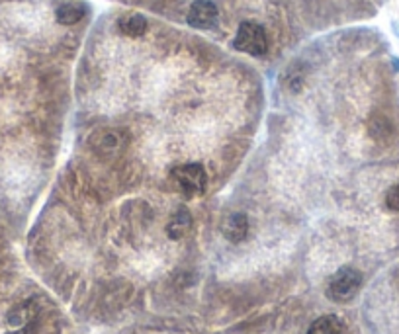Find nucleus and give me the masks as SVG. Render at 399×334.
I'll list each match as a JSON object with an SVG mask.
<instances>
[{
    "label": "nucleus",
    "instance_id": "obj_3",
    "mask_svg": "<svg viewBox=\"0 0 399 334\" xmlns=\"http://www.w3.org/2000/svg\"><path fill=\"white\" fill-rule=\"evenodd\" d=\"M233 48L247 53L253 57H262L268 51V36H266L265 28L257 24V22H243L239 26L235 39H233Z\"/></svg>",
    "mask_w": 399,
    "mask_h": 334
},
{
    "label": "nucleus",
    "instance_id": "obj_4",
    "mask_svg": "<svg viewBox=\"0 0 399 334\" xmlns=\"http://www.w3.org/2000/svg\"><path fill=\"white\" fill-rule=\"evenodd\" d=\"M125 133L118 129H100L92 137V149L96 154H100L102 159H115L124 153L125 149Z\"/></svg>",
    "mask_w": 399,
    "mask_h": 334
},
{
    "label": "nucleus",
    "instance_id": "obj_10",
    "mask_svg": "<svg viewBox=\"0 0 399 334\" xmlns=\"http://www.w3.org/2000/svg\"><path fill=\"white\" fill-rule=\"evenodd\" d=\"M307 334H342V323L339 317L323 315L315 319Z\"/></svg>",
    "mask_w": 399,
    "mask_h": 334
},
{
    "label": "nucleus",
    "instance_id": "obj_5",
    "mask_svg": "<svg viewBox=\"0 0 399 334\" xmlns=\"http://www.w3.org/2000/svg\"><path fill=\"white\" fill-rule=\"evenodd\" d=\"M219 18L218 6L211 0H196L188 10L186 22L188 26L196 29H209L216 26V22Z\"/></svg>",
    "mask_w": 399,
    "mask_h": 334
},
{
    "label": "nucleus",
    "instance_id": "obj_13",
    "mask_svg": "<svg viewBox=\"0 0 399 334\" xmlns=\"http://www.w3.org/2000/svg\"><path fill=\"white\" fill-rule=\"evenodd\" d=\"M393 31H396V34H398V36H399V24H398V22H393Z\"/></svg>",
    "mask_w": 399,
    "mask_h": 334
},
{
    "label": "nucleus",
    "instance_id": "obj_7",
    "mask_svg": "<svg viewBox=\"0 0 399 334\" xmlns=\"http://www.w3.org/2000/svg\"><path fill=\"white\" fill-rule=\"evenodd\" d=\"M190 229H192L190 211L181 208V210L172 215L171 221H169V225H167V235H169L172 240H181L184 235H188V231Z\"/></svg>",
    "mask_w": 399,
    "mask_h": 334
},
{
    "label": "nucleus",
    "instance_id": "obj_12",
    "mask_svg": "<svg viewBox=\"0 0 399 334\" xmlns=\"http://www.w3.org/2000/svg\"><path fill=\"white\" fill-rule=\"evenodd\" d=\"M386 208L391 211H399V184L391 186L386 194Z\"/></svg>",
    "mask_w": 399,
    "mask_h": 334
},
{
    "label": "nucleus",
    "instance_id": "obj_2",
    "mask_svg": "<svg viewBox=\"0 0 399 334\" xmlns=\"http://www.w3.org/2000/svg\"><path fill=\"white\" fill-rule=\"evenodd\" d=\"M362 287V274L356 268L344 266L339 272H335V276L329 279L327 286V296L335 303H349L351 299L356 297Z\"/></svg>",
    "mask_w": 399,
    "mask_h": 334
},
{
    "label": "nucleus",
    "instance_id": "obj_6",
    "mask_svg": "<svg viewBox=\"0 0 399 334\" xmlns=\"http://www.w3.org/2000/svg\"><path fill=\"white\" fill-rule=\"evenodd\" d=\"M221 233L229 242H241L248 235V219L243 213H231L221 223Z\"/></svg>",
    "mask_w": 399,
    "mask_h": 334
},
{
    "label": "nucleus",
    "instance_id": "obj_11",
    "mask_svg": "<svg viewBox=\"0 0 399 334\" xmlns=\"http://www.w3.org/2000/svg\"><path fill=\"white\" fill-rule=\"evenodd\" d=\"M370 133L376 137V139H388L391 135V125L384 119V117H378L376 122H372L370 125Z\"/></svg>",
    "mask_w": 399,
    "mask_h": 334
},
{
    "label": "nucleus",
    "instance_id": "obj_1",
    "mask_svg": "<svg viewBox=\"0 0 399 334\" xmlns=\"http://www.w3.org/2000/svg\"><path fill=\"white\" fill-rule=\"evenodd\" d=\"M172 180L178 186V190L186 196V198H198L206 194L208 188V174L206 168L198 163L178 164L174 166L171 172Z\"/></svg>",
    "mask_w": 399,
    "mask_h": 334
},
{
    "label": "nucleus",
    "instance_id": "obj_8",
    "mask_svg": "<svg viewBox=\"0 0 399 334\" xmlns=\"http://www.w3.org/2000/svg\"><path fill=\"white\" fill-rule=\"evenodd\" d=\"M86 16V6L80 2H65L55 10V20L61 26H73L78 24Z\"/></svg>",
    "mask_w": 399,
    "mask_h": 334
},
{
    "label": "nucleus",
    "instance_id": "obj_9",
    "mask_svg": "<svg viewBox=\"0 0 399 334\" xmlns=\"http://www.w3.org/2000/svg\"><path fill=\"white\" fill-rule=\"evenodd\" d=\"M118 28L127 38H141L147 31V20L141 14H125L124 18H120L118 22Z\"/></svg>",
    "mask_w": 399,
    "mask_h": 334
}]
</instances>
